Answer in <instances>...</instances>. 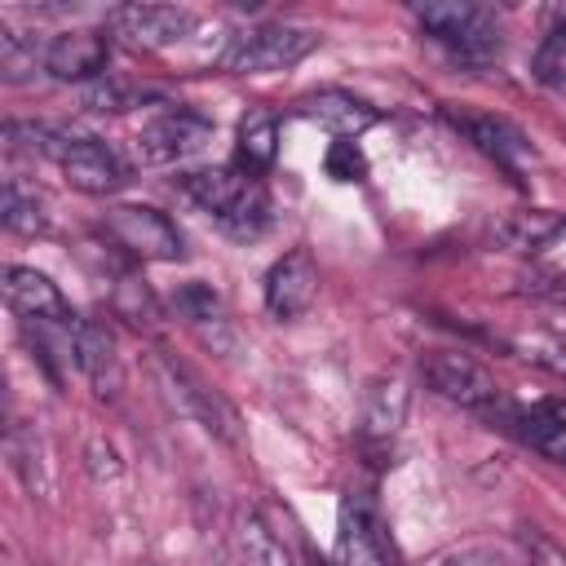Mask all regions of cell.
<instances>
[{
    "label": "cell",
    "instance_id": "1",
    "mask_svg": "<svg viewBox=\"0 0 566 566\" xmlns=\"http://www.w3.org/2000/svg\"><path fill=\"white\" fill-rule=\"evenodd\" d=\"M416 22L464 66H491L500 62V18L486 4L473 0H433V4H416Z\"/></svg>",
    "mask_w": 566,
    "mask_h": 566
},
{
    "label": "cell",
    "instance_id": "2",
    "mask_svg": "<svg viewBox=\"0 0 566 566\" xmlns=\"http://www.w3.org/2000/svg\"><path fill=\"white\" fill-rule=\"evenodd\" d=\"M314 49H318V35L314 31L287 27V22H265V27H252V31L230 35V44L217 57V66L221 71H234V75H270V71L296 66Z\"/></svg>",
    "mask_w": 566,
    "mask_h": 566
},
{
    "label": "cell",
    "instance_id": "3",
    "mask_svg": "<svg viewBox=\"0 0 566 566\" xmlns=\"http://www.w3.org/2000/svg\"><path fill=\"white\" fill-rule=\"evenodd\" d=\"M155 380H159V389H164V398L186 416V420H195L203 433H212L217 442H226V447H239V438H243V429H239V416H234V407L217 394V389H208L190 367H181L177 358H155Z\"/></svg>",
    "mask_w": 566,
    "mask_h": 566
},
{
    "label": "cell",
    "instance_id": "4",
    "mask_svg": "<svg viewBox=\"0 0 566 566\" xmlns=\"http://www.w3.org/2000/svg\"><path fill=\"white\" fill-rule=\"evenodd\" d=\"M420 376H424V385H429L438 398H447V402H455V407H469V411H491V407H500V385H495V376H491L478 358H469V354H460V349H429V354L420 358Z\"/></svg>",
    "mask_w": 566,
    "mask_h": 566
},
{
    "label": "cell",
    "instance_id": "5",
    "mask_svg": "<svg viewBox=\"0 0 566 566\" xmlns=\"http://www.w3.org/2000/svg\"><path fill=\"white\" fill-rule=\"evenodd\" d=\"M53 164L62 168V177H66L80 195H115V190L128 181L124 159H119L106 142L84 137V133H62V128H57Z\"/></svg>",
    "mask_w": 566,
    "mask_h": 566
},
{
    "label": "cell",
    "instance_id": "6",
    "mask_svg": "<svg viewBox=\"0 0 566 566\" xmlns=\"http://www.w3.org/2000/svg\"><path fill=\"white\" fill-rule=\"evenodd\" d=\"M106 234L142 256V261H181L186 256V243H181V230L159 212V208H146V203H119L106 212Z\"/></svg>",
    "mask_w": 566,
    "mask_h": 566
},
{
    "label": "cell",
    "instance_id": "7",
    "mask_svg": "<svg viewBox=\"0 0 566 566\" xmlns=\"http://www.w3.org/2000/svg\"><path fill=\"white\" fill-rule=\"evenodd\" d=\"M208 142H212V119L177 106V111L155 115L137 133V155H142V164H181V159L199 155Z\"/></svg>",
    "mask_w": 566,
    "mask_h": 566
},
{
    "label": "cell",
    "instance_id": "8",
    "mask_svg": "<svg viewBox=\"0 0 566 566\" xmlns=\"http://www.w3.org/2000/svg\"><path fill=\"white\" fill-rule=\"evenodd\" d=\"M314 296H318V261L310 248H292L265 270V310L279 323L301 318L314 305Z\"/></svg>",
    "mask_w": 566,
    "mask_h": 566
},
{
    "label": "cell",
    "instance_id": "9",
    "mask_svg": "<svg viewBox=\"0 0 566 566\" xmlns=\"http://www.w3.org/2000/svg\"><path fill=\"white\" fill-rule=\"evenodd\" d=\"M111 31L137 49H168L195 31V13L177 4H119L111 9Z\"/></svg>",
    "mask_w": 566,
    "mask_h": 566
},
{
    "label": "cell",
    "instance_id": "10",
    "mask_svg": "<svg viewBox=\"0 0 566 566\" xmlns=\"http://www.w3.org/2000/svg\"><path fill=\"white\" fill-rule=\"evenodd\" d=\"M4 301L13 314H22V323H53V327H75V310L71 301L57 292V283L31 265H9L4 270Z\"/></svg>",
    "mask_w": 566,
    "mask_h": 566
},
{
    "label": "cell",
    "instance_id": "11",
    "mask_svg": "<svg viewBox=\"0 0 566 566\" xmlns=\"http://www.w3.org/2000/svg\"><path fill=\"white\" fill-rule=\"evenodd\" d=\"M455 128L469 133V142L500 164V172H509L517 186L526 181V168L535 164V146L522 137V128H513L509 119L495 115H455Z\"/></svg>",
    "mask_w": 566,
    "mask_h": 566
},
{
    "label": "cell",
    "instance_id": "12",
    "mask_svg": "<svg viewBox=\"0 0 566 566\" xmlns=\"http://www.w3.org/2000/svg\"><path fill=\"white\" fill-rule=\"evenodd\" d=\"M106 57H111V40L102 31H66L44 44V71L53 80L93 84L97 75H106Z\"/></svg>",
    "mask_w": 566,
    "mask_h": 566
},
{
    "label": "cell",
    "instance_id": "13",
    "mask_svg": "<svg viewBox=\"0 0 566 566\" xmlns=\"http://www.w3.org/2000/svg\"><path fill=\"white\" fill-rule=\"evenodd\" d=\"M340 562L345 566H398V548L385 522L367 504L340 509Z\"/></svg>",
    "mask_w": 566,
    "mask_h": 566
},
{
    "label": "cell",
    "instance_id": "14",
    "mask_svg": "<svg viewBox=\"0 0 566 566\" xmlns=\"http://www.w3.org/2000/svg\"><path fill=\"white\" fill-rule=\"evenodd\" d=\"M75 367L88 376L97 398H115L124 389V363H119V349H115V336H111L106 323L80 318V327H75Z\"/></svg>",
    "mask_w": 566,
    "mask_h": 566
},
{
    "label": "cell",
    "instance_id": "15",
    "mask_svg": "<svg viewBox=\"0 0 566 566\" xmlns=\"http://www.w3.org/2000/svg\"><path fill=\"white\" fill-rule=\"evenodd\" d=\"M296 115L301 119H314L318 128L336 133L340 142H354L358 133H367L376 124V106L345 93V88H318V93H305L296 102Z\"/></svg>",
    "mask_w": 566,
    "mask_h": 566
},
{
    "label": "cell",
    "instance_id": "16",
    "mask_svg": "<svg viewBox=\"0 0 566 566\" xmlns=\"http://www.w3.org/2000/svg\"><path fill=\"white\" fill-rule=\"evenodd\" d=\"M562 234H566V212H553V208H517L495 226V239L509 252H539Z\"/></svg>",
    "mask_w": 566,
    "mask_h": 566
},
{
    "label": "cell",
    "instance_id": "17",
    "mask_svg": "<svg viewBox=\"0 0 566 566\" xmlns=\"http://www.w3.org/2000/svg\"><path fill=\"white\" fill-rule=\"evenodd\" d=\"M509 424L522 442H531L548 460L566 464V407L562 402H535V407L509 411Z\"/></svg>",
    "mask_w": 566,
    "mask_h": 566
},
{
    "label": "cell",
    "instance_id": "18",
    "mask_svg": "<svg viewBox=\"0 0 566 566\" xmlns=\"http://www.w3.org/2000/svg\"><path fill=\"white\" fill-rule=\"evenodd\" d=\"M407 416V385L398 376H376L363 402V438L367 442H389Z\"/></svg>",
    "mask_w": 566,
    "mask_h": 566
},
{
    "label": "cell",
    "instance_id": "19",
    "mask_svg": "<svg viewBox=\"0 0 566 566\" xmlns=\"http://www.w3.org/2000/svg\"><path fill=\"white\" fill-rule=\"evenodd\" d=\"M172 314H177L181 323H190L203 340H226V332H230L226 305H221V296H217L208 283H181V287L172 292Z\"/></svg>",
    "mask_w": 566,
    "mask_h": 566
},
{
    "label": "cell",
    "instance_id": "20",
    "mask_svg": "<svg viewBox=\"0 0 566 566\" xmlns=\"http://www.w3.org/2000/svg\"><path fill=\"white\" fill-rule=\"evenodd\" d=\"M252 181V172H239V168H199V172H186L181 177V190L208 212V217H221L239 195H243V186Z\"/></svg>",
    "mask_w": 566,
    "mask_h": 566
},
{
    "label": "cell",
    "instance_id": "21",
    "mask_svg": "<svg viewBox=\"0 0 566 566\" xmlns=\"http://www.w3.org/2000/svg\"><path fill=\"white\" fill-rule=\"evenodd\" d=\"M212 221H217V230L230 234L234 243H252V239H261V234L270 230V195H265L261 177H252V181L243 186V195H239L221 217H212Z\"/></svg>",
    "mask_w": 566,
    "mask_h": 566
},
{
    "label": "cell",
    "instance_id": "22",
    "mask_svg": "<svg viewBox=\"0 0 566 566\" xmlns=\"http://www.w3.org/2000/svg\"><path fill=\"white\" fill-rule=\"evenodd\" d=\"M274 142H279V128H274V115L270 111H248L239 119V164L243 172H265L274 164Z\"/></svg>",
    "mask_w": 566,
    "mask_h": 566
},
{
    "label": "cell",
    "instance_id": "23",
    "mask_svg": "<svg viewBox=\"0 0 566 566\" xmlns=\"http://www.w3.org/2000/svg\"><path fill=\"white\" fill-rule=\"evenodd\" d=\"M0 221H4V230H13V234H44V230H49V212H44L40 195H35V190H22L13 177H9L4 190H0Z\"/></svg>",
    "mask_w": 566,
    "mask_h": 566
},
{
    "label": "cell",
    "instance_id": "24",
    "mask_svg": "<svg viewBox=\"0 0 566 566\" xmlns=\"http://www.w3.org/2000/svg\"><path fill=\"white\" fill-rule=\"evenodd\" d=\"M531 75L544 84V88H557L566 93V9L553 13L539 49H535V62H531Z\"/></svg>",
    "mask_w": 566,
    "mask_h": 566
},
{
    "label": "cell",
    "instance_id": "25",
    "mask_svg": "<svg viewBox=\"0 0 566 566\" xmlns=\"http://www.w3.org/2000/svg\"><path fill=\"white\" fill-rule=\"evenodd\" d=\"M239 544L248 553V566H292L287 548L274 539V531L256 513H243L239 517Z\"/></svg>",
    "mask_w": 566,
    "mask_h": 566
},
{
    "label": "cell",
    "instance_id": "26",
    "mask_svg": "<svg viewBox=\"0 0 566 566\" xmlns=\"http://www.w3.org/2000/svg\"><path fill=\"white\" fill-rule=\"evenodd\" d=\"M0 71H4V80L22 84L35 71H44V49H35V40H22L18 31L4 27L0 31Z\"/></svg>",
    "mask_w": 566,
    "mask_h": 566
},
{
    "label": "cell",
    "instance_id": "27",
    "mask_svg": "<svg viewBox=\"0 0 566 566\" xmlns=\"http://www.w3.org/2000/svg\"><path fill=\"white\" fill-rule=\"evenodd\" d=\"M53 142H57V128H49V124H31V119H9L4 124V146L18 150V155L53 159Z\"/></svg>",
    "mask_w": 566,
    "mask_h": 566
},
{
    "label": "cell",
    "instance_id": "28",
    "mask_svg": "<svg viewBox=\"0 0 566 566\" xmlns=\"http://www.w3.org/2000/svg\"><path fill=\"white\" fill-rule=\"evenodd\" d=\"M323 168L332 181H363L367 177V155L358 150V142H332L323 155Z\"/></svg>",
    "mask_w": 566,
    "mask_h": 566
},
{
    "label": "cell",
    "instance_id": "29",
    "mask_svg": "<svg viewBox=\"0 0 566 566\" xmlns=\"http://www.w3.org/2000/svg\"><path fill=\"white\" fill-rule=\"evenodd\" d=\"M84 106L88 111H128L133 106V88L119 84L115 75H97L93 84H84Z\"/></svg>",
    "mask_w": 566,
    "mask_h": 566
},
{
    "label": "cell",
    "instance_id": "30",
    "mask_svg": "<svg viewBox=\"0 0 566 566\" xmlns=\"http://www.w3.org/2000/svg\"><path fill=\"white\" fill-rule=\"evenodd\" d=\"M84 464H88V473H93L97 482H106V478H119V473H124L119 451H115L106 438H93V442L84 447Z\"/></svg>",
    "mask_w": 566,
    "mask_h": 566
},
{
    "label": "cell",
    "instance_id": "31",
    "mask_svg": "<svg viewBox=\"0 0 566 566\" xmlns=\"http://www.w3.org/2000/svg\"><path fill=\"white\" fill-rule=\"evenodd\" d=\"M526 557H531V566H566V548L553 544V539L539 535V531L526 535Z\"/></svg>",
    "mask_w": 566,
    "mask_h": 566
},
{
    "label": "cell",
    "instance_id": "32",
    "mask_svg": "<svg viewBox=\"0 0 566 566\" xmlns=\"http://www.w3.org/2000/svg\"><path fill=\"white\" fill-rule=\"evenodd\" d=\"M526 358H535V363H544V367H553V371L566 376V349L557 340H544V336L526 340Z\"/></svg>",
    "mask_w": 566,
    "mask_h": 566
},
{
    "label": "cell",
    "instance_id": "33",
    "mask_svg": "<svg viewBox=\"0 0 566 566\" xmlns=\"http://www.w3.org/2000/svg\"><path fill=\"white\" fill-rule=\"evenodd\" d=\"M442 566H460V562H442Z\"/></svg>",
    "mask_w": 566,
    "mask_h": 566
}]
</instances>
